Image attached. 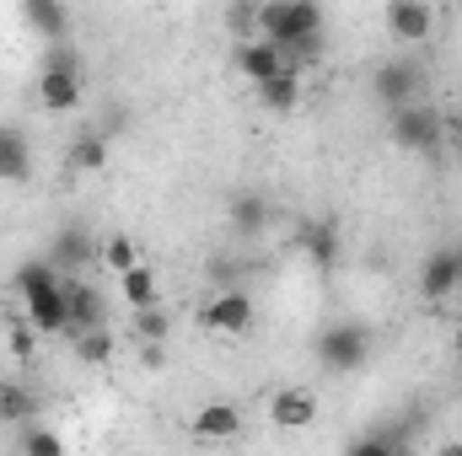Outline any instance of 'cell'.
<instances>
[{
    "label": "cell",
    "mask_w": 462,
    "mask_h": 456,
    "mask_svg": "<svg viewBox=\"0 0 462 456\" xmlns=\"http://www.w3.org/2000/svg\"><path fill=\"white\" fill-rule=\"evenodd\" d=\"M258 38L274 43L280 54H291L301 43H318L323 38V11L312 0H269V5H258Z\"/></svg>",
    "instance_id": "cell-1"
},
{
    "label": "cell",
    "mask_w": 462,
    "mask_h": 456,
    "mask_svg": "<svg viewBox=\"0 0 462 456\" xmlns=\"http://www.w3.org/2000/svg\"><path fill=\"white\" fill-rule=\"evenodd\" d=\"M38 103H43L49 114H70V108L81 103V65H76V54H70L65 43H54V49L43 54V76H38Z\"/></svg>",
    "instance_id": "cell-2"
},
{
    "label": "cell",
    "mask_w": 462,
    "mask_h": 456,
    "mask_svg": "<svg viewBox=\"0 0 462 456\" xmlns=\"http://www.w3.org/2000/svg\"><path fill=\"white\" fill-rule=\"evenodd\" d=\"M365 354H371V333L360 323H334V328L318 333V365L323 370H339V376L345 370H360Z\"/></svg>",
    "instance_id": "cell-3"
},
{
    "label": "cell",
    "mask_w": 462,
    "mask_h": 456,
    "mask_svg": "<svg viewBox=\"0 0 462 456\" xmlns=\"http://www.w3.org/2000/svg\"><path fill=\"white\" fill-rule=\"evenodd\" d=\"M393 140L403 150H441L447 145V129H441V108L430 103H409L393 114Z\"/></svg>",
    "instance_id": "cell-4"
},
{
    "label": "cell",
    "mask_w": 462,
    "mask_h": 456,
    "mask_svg": "<svg viewBox=\"0 0 462 456\" xmlns=\"http://www.w3.org/2000/svg\"><path fill=\"white\" fill-rule=\"evenodd\" d=\"M199 328H205V333L242 339V333L253 328V296H247V290H216V296L199 306Z\"/></svg>",
    "instance_id": "cell-5"
},
{
    "label": "cell",
    "mask_w": 462,
    "mask_h": 456,
    "mask_svg": "<svg viewBox=\"0 0 462 456\" xmlns=\"http://www.w3.org/2000/svg\"><path fill=\"white\" fill-rule=\"evenodd\" d=\"M420 81H425V76H420V65H414V59H403V54H398V59H387V65H376V76H371L376 97H382L393 114H398V108H409V103H420Z\"/></svg>",
    "instance_id": "cell-6"
},
{
    "label": "cell",
    "mask_w": 462,
    "mask_h": 456,
    "mask_svg": "<svg viewBox=\"0 0 462 456\" xmlns=\"http://www.w3.org/2000/svg\"><path fill=\"white\" fill-rule=\"evenodd\" d=\"M382 22H387L393 43H425L441 16H436V5H425V0H393V5L382 11Z\"/></svg>",
    "instance_id": "cell-7"
},
{
    "label": "cell",
    "mask_w": 462,
    "mask_h": 456,
    "mask_svg": "<svg viewBox=\"0 0 462 456\" xmlns=\"http://www.w3.org/2000/svg\"><path fill=\"white\" fill-rule=\"evenodd\" d=\"M65 306H70V339H81V333H97L103 328V312H108V301H103V290L97 285H87V279H70L65 274Z\"/></svg>",
    "instance_id": "cell-8"
},
{
    "label": "cell",
    "mask_w": 462,
    "mask_h": 456,
    "mask_svg": "<svg viewBox=\"0 0 462 456\" xmlns=\"http://www.w3.org/2000/svg\"><path fill=\"white\" fill-rule=\"evenodd\" d=\"M269 424H274V430H307V424H318V397H312L307 387H274V397H269Z\"/></svg>",
    "instance_id": "cell-9"
},
{
    "label": "cell",
    "mask_w": 462,
    "mask_h": 456,
    "mask_svg": "<svg viewBox=\"0 0 462 456\" xmlns=\"http://www.w3.org/2000/svg\"><path fill=\"white\" fill-rule=\"evenodd\" d=\"M231 65H236V76H247L253 87H263V81H274V76H285V70H291V65H285V54H280L274 43H263V38H253V43H236Z\"/></svg>",
    "instance_id": "cell-10"
},
{
    "label": "cell",
    "mask_w": 462,
    "mask_h": 456,
    "mask_svg": "<svg viewBox=\"0 0 462 456\" xmlns=\"http://www.w3.org/2000/svg\"><path fill=\"white\" fill-rule=\"evenodd\" d=\"M189 435L205 441V446H221V441H236L242 435V414L231 403H205L194 419H189Z\"/></svg>",
    "instance_id": "cell-11"
},
{
    "label": "cell",
    "mask_w": 462,
    "mask_h": 456,
    "mask_svg": "<svg viewBox=\"0 0 462 456\" xmlns=\"http://www.w3.org/2000/svg\"><path fill=\"white\" fill-rule=\"evenodd\" d=\"M452 290H457V247H436L420 263V296L425 301H447Z\"/></svg>",
    "instance_id": "cell-12"
},
{
    "label": "cell",
    "mask_w": 462,
    "mask_h": 456,
    "mask_svg": "<svg viewBox=\"0 0 462 456\" xmlns=\"http://www.w3.org/2000/svg\"><path fill=\"white\" fill-rule=\"evenodd\" d=\"M49 263H54L60 274H70V269H81V263H97V236L87 226H65L54 236V247H49Z\"/></svg>",
    "instance_id": "cell-13"
},
{
    "label": "cell",
    "mask_w": 462,
    "mask_h": 456,
    "mask_svg": "<svg viewBox=\"0 0 462 456\" xmlns=\"http://www.w3.org/2000/svg\"><path fill=\"white\" fill-rule=\"evenodd\" d=\"M32 178V145L22 129L0 123V183H27Z\"/></svg>",
    "instance_id": "cell-14"
},
{
    "label": "cell",
    "mask_w": 462,
    "mask_h": 456,
    "mask_svg": "<svg viewBox=\"0 0 462 456\" xmlns=\"http://www.w3.org/2000/svg\"><path fill=\"white\" fill-rule=\"evenodd\" d=\"M118 296H124V306H129V312H151V306H162L156 274H151L145 263H134L129 274H118Z\"/></svg>",
    "instance_id": "cell-15"
},
{
    "label": "cell",
    "mask_w": 462,
    "mask_h": 456,
    "mask_svg": "<svg viewBox=\"0 0 462 456\" xmlns=\"http://www.w3.org/2000/svg\"><path fill=\"white\" fill-rule=\"evenodd\" d=\"M0 424H11V430L38 424V397L27 387H16V381H0Z\"/></svg>",
    "instance_id": "cell-16"
},
{
    "label": "cell",
    "mask_w": 462,
    "mask_h": 456,
    "mask_svg": "<svg viewBox=\"0 0 462 456\" xmlns=\"http://www.w3.org/2000/svg\"><path fill=\"white\" fill-rule=\"evenodd\" d=\"M22 16H27V27H38L43 38H49V49L65 38V27H70V11L65 5H54V0H22Z\"/></svg>",
    "instance_id": "cell-17"
},
{
    "label": "cell",
    "mask_w": 462,
    "mask_h": 456,
    "mask_svg": "<svg viewBox=\"0 0 462 456\" xmlns=\"http://www.w3.org/2000/svg\"><path fill=\"white\" fill-rule=\"evenodd\" d=\"M108 167V134L103 129H81L70 140V172H103Z\"/></svg>",
    "instance_id": "cell-18"
},
{
    "label": "cell",
    "mask_w": 462,
    "mask_h": 456,
    "mask_svg": "<svg viewBox=\"0 0 462 456\" xmlns=\"http://www.w3.org/2000/svg\"><path fill=\"white\" fill-rule=\"evenodd\" d=\"M301 247H307V258H312L318 269H328V263L339 258V231H334V221H307V226H301Z\"/></svg>",
    "instance_id": "cell-19"
},
{
    "label": "cell",
    "mask_w": 462,
    "mask_h": 456,
    "mask_svg": "<svg viewBox=\"0 0 462 456\" xmlns=\"http://www.w3.org/2000/svg\"><path fill=\"white\" fill-rule=\"evenodd\" d=\"M258 103H263L269 114H291V108L301 103V76H296V70H285V76L263 81V87H258Z\"/></svg>",
    "instance_id": "cell-20"
},
{
    "label": "cell",
    "mask_w": 462,
    "mask_h": 456,
    "mask_svg": "<svg viewBox=\"0 0 462 456\" xmlns=\"http://www.w3.org/2000/svg\"><path fill=\"white\" fill-rule=\"evenodd\" d=\"M263 221H269V199H263V194H236V199H231V226L242 231V236L263 231Z\"/></svg>",
    "instance_id": "cell-21"
},
{
    "label": "cell",
    "mask_w": 462,
    "mask_h": 456,
    "mask_svg": "<svg viewBox=\"0 0 462 456\" xmlns=\"http://www.w3.org/2000/svg\"><path fill=\"white\" fill-rule=\"evenodd\" d=\"M97 263H103V269H114V274H129V269L140 263V252H134V242H129L124 231H114V236H103V242H97Z\"/></svg>",
    "instance_id": "cell-22"
},
{
    "label": "cell",
    "mask_w": 462,
    "mask_h": 456,
    "mask_svg": "<svg viewBox=\"0 0 462 456\" xmlns=\"http://www.w3.org/2000/svg\"><path fill=\"white\" fill-rule=\"evenodd\" d=\"M22 456H65L60 430H49V424H27V430H22Z\"/></svg>",
    "instance_id": "cell-23"
},
{
    "label": "cell",
    "mask_w": 462,
    "mask_h": 456,
    "mask_svg": "<svg viewBox=\"0 0 462 456\" xmlns=\"http://www.w3.org/2000/svg\"><path fill=\"white\" fill-rule=\"evenodd\" d=\"M134 333H140V343L162 349V343H167V333H172V317H167L162 306H151V312H134Z\"/></svg>",
    "instance_id": "cell-24"
},
{
    "label": "cell",
    "mask_w": 462,
    "mask_h": 456,
    "mask_svg": "<svg viewBox=\"0 0 462 456\" xmlns=\"http://www.w3.org/2000/svg\"><path fill=\"white\" fill-rule=\"evenodd\" d=\"M76 360H87V365H108V360H114V333H108V328L81 333V339H76Z\"/></svg>",
    "instance_id": "cell-25"
},
{
    "label": "cell",
    "mask_w": 462,
    "mask_h": 456,
    "mask_svg": "<svg viewBox=\"0 0 462 456\" xmlns=\"http://www.w3.org/2000/svg\"><path fill=\"white\" fill-rule=\"evenodd\" d=\"M32 349H38V328H32L27 317H22V323H11V354H16V360H27Z\"/></svg>",
    "instance_id": "cell-26"
},
{
    "label": "cell",
    "mask_w": 462,
    "mask_h": 456,
    "mask_svg": "<svg viewBox=\"0 0 462 456\" xmlns=\"http://www.w3.org/2000/svg\"><path fill=\"white\" fill-rule=\"evenodd\" d=\"M441 129H447V145L457 150V161H462V103H452V108L441 114Z\"/></svg>",
    "instance_id": "cell-27"
},
{
    "label": "cell",
    "mask_w": 462,
    "mask_h": 456,
    "mask_svg": "<svg viewBox=\"0 0 462 456\" xmlns=\"http://www.w3.org/2000/svg\"><path fill=\"white\" fill-rule=\"evenodd\" d=\"M393 451H398V446H393L387 435H365V441H355L345 456H393Z\"/></svg>",
    "instance_id": "cell-28"
},
{
    "label": "cell",
    "mask_w": 462,
    "mask_h": 456,
    "mask_svg": "<svg viewBox=\"0 0 462 456\" xmlns=\"http://www.w3.org/2000/svg\"><path fill=\"white\" fill-rule=\"evenodd\" d=\"M436 456H462V441H447V446H441Z\"/></svg>",
    "instance_id": "cell-29"
},
{
    "label": "cell",
    "mask_w": 462,
    "mask_h": 456,
    "mask_svg": "<svg viewBox=\"0 0 462 456\" xmlns=\"http://www.w3.org/2000/svg\"><path fill=\"white\" fill-rule=\"evenodd\" d=\"M393 456H420V451H409V446H398V451H393Z\"/></svg>",
    "instance_id": "cell-30"
},
{
    "label": "cell",
    "mask_w": 462,
    "mask_h": 456,
    "mask_svg": "<svg viewBox=\"0 0 462 456\" xmlns=\"http://www.w3.org/2000/svg\"><path fill=\"white\" fill-rule=\"evenodd\" d=\"M457 285H462V247H457Z\"/></svg>",
    "instance_id": "cell-31"
},
{
    "label": "cell",
    "mask_w": 462,
    "mask_h": 456,
    "mask_svg": "<svg viewBox=\"0 0 462 456\" xmlns=\"http://www.w3.org/2000/svg\"><path fill=\"white\" fill-rule=\"evenodd\" d=\"M457 365H462V349H457Z\"/></svg>",
    "instance_id": "cell-32"
}]
</instances>
